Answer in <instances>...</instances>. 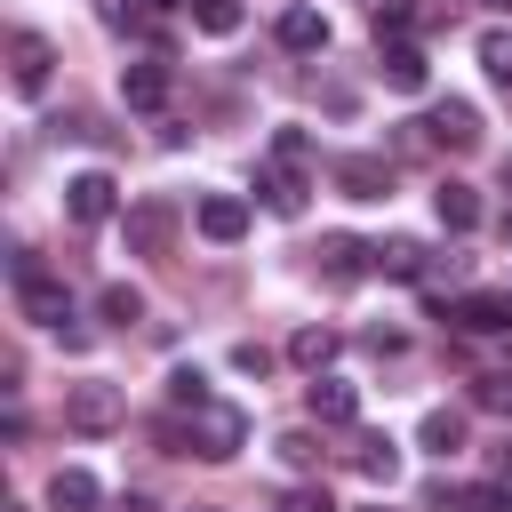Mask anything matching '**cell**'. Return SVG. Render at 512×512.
I'll use <instances>...</instances> for the list:
<instances>
[{
	"mask_svg": "<svg viewBox=\"0 0 512 512\" xmlns=\"http://www.w3.org/2000/svg\"><path fill=\"white\" fill-rule=\"evenodd\" d=\"M120 416H128V392H120V384H104V376L64 384V424H72V432L104 440V432H120Z\"/></svg>",
	"mask_w": 512,
	"mask_h": 512,
	"instance_id": "cell-1",
	"label": "cell"
},
{
	"mask_svg": "<svg viewBox=\"0 0 512 512\" xmlns=\"http://www.w3.org/2000/svg\"><path fill=\"white\" fill-rule=\"evenodd\" d=\"M184 440H192V456L224 464V456H240V440H248V416H240L232 400H200V408H192V424H184Z\"/></svg>",
	"mask_w": 512,
	"mask_h": 512,
	"instance_id": "cell-2",
	"label": "cell"
},
{
	"mask_svg": "<svg viewBox=\"0 0 512 512\" xmlns=\"http://www.w3.org/2000/svg\"><path fill=\"white\" fill-rule=\"evenodd\" d=\"M176 200H160V192H144L128 216H120V232H128V256H168V240H176Z\"/></svg>",
	"mask_w": 512,
	"mask_h": 512,
	"instance_id": "cell-3",
	"label": "cell"
},
{
	"mask_svg": "<svg viewBox=\"0 0 512 512\" xmlns=\"http://www.w3.org/2000/svg\"><path fill=\"white\" fill-rule=\"evenodd\" d=\"M408 128H416L408 144H448V152H472V144H480V112H472L464 96L432 104V112H424V120H408Z\"/></svg>",
	"mask_w": 512,
	"mask_h": 512,
	"instance_id": "cell-4",
	"label": "cell"
},
{
	"mask_svg": "<svg viewBox=\"0 0 512 512\" xmlns=\"http://www.w3.org/2000/svg\"><path fill=\"white\" fill-rule=\"evenodd\" d=\"M48 72H56L48 32H8V88H16V96H40V88H48Z\"/></svg>",
	"mask_w": 512,
	"mask_h": 512,
	"instance_id": "cell-5",
	"label": "cell"
},
{
	"mask_svg": "<svg viewBox=\"0 0 512 512\" xmlns=\"http://www.w3.org/2000/svg\"><path fill=\"white\" fill-rule=\"evenodd\" d=\"M64 216H72V224H112V216H120V184H112L104 168H80V176L64 184Z\"/></svg>",
	"mask_w": 512,
	"mask_h": 512,
	"instance_id": "cell-6",
	"label": "cell"
},
{
	"mask_svg": "<svg viewBox=\"0 0 512 512\" xmlns=\"http://www.w3.org/2000/svg\"><path fill=\"white\" fill-rule=\"evenodd\" d=\"M448 328H464V336H504V328H512V288H472V296H456V304H448Z\"/></svg>",
	"mask_w": 512,
	"mask_h": 512,
	"instance_id": "cell-7",
	"label": "cell"
},
{
	"mask_svg": "<svg viewBox=\"0 0 512 512\" xmlns=\"http://www.w3.org/2000/svg\"><path fill=\"white\" fill-rule=\"evenodd\" d=\"M192 224H200V240L232 248V240L248 232V200H240V192H200V200H192Z\"/></svg>",
	"mask_w": 512,
	"mask_h": 512,
	"instance_id": "cell-8",
	"label": "cell"
},
{
	"mask_svg": "<svg viewBox=\"0 0 512 512\" xmlns=\"http://www.w3.org/2000/svg\"><path fill=\"white\" fill-rule=\"evenodd\" d=\"M168 88H176L168 56H136V64L120 72V96H128V112H160V104H168Z\"/></svg>",
	"mask_w": 512,
	"mask_h": 512,
	"instance_id": "cell-9",
	"label": "cell"
},
{
	"mask_svg": "<svg viewBox=\"0 0 512 512\" xmlns=\"http://www.w3.org/2000/svg\"><path fill=\"white\" fill-rule=\"evenodd\" d=\"M328 176H336L344 200H384V192H392V160H376V152H344Z\"/></svg>",
	"mask_w": 512,
	"mask_h": 512,
	"instance_id": "cell-10",
	"label": "cell"
},
{
	"mask_svg": "<svg viewBox=\"0 0 512 512\" xmlns=\"http://www.w3.org/2000/svg\"><path fill=\"white\" fill-rule=\"evenodd\" d=\"M376 72H384V88H400V96H416V88L432 80V64H424L416 40H376Z\"/></svg>",
	"mask_w": 512,
	"mask_h": 512,
	"instance_id": "cell-11",
	"label": "cell"
},
{
	"mask_svg": "<svg viewBox=\"0 0 512 512\" xmlns=\"http://www.w3.org/2000/svg\"><path fill=\"white\" fill-rule=\"evenodd\" d=\"M368 272H376V248H360V240H344V232L320 240V280H328V288H352V280H368Z\"/></svg>",
	"mask_w": 512,
	"mask_h": 512,
	"instance_id": "cell-12",
	"label": "cell"
},
{
	"mask_svg": "<svg viewBox=\"0 0 512 512\" xmlns=\"http://www.w3.org/2000/svg\"><path fill=\"white\" fill-rule=\"evenodd\" d=\"M304 400H312V416H320V424H352V416H360V392H352L344 376H328V368L312 376V392H304Z\"/></svg>",
	"mask_w": 512,
	"mask_h": 512,
	"instance_id": "cell-13",
	"label": "cell"
},
{
	"mask_svg": "<svg viewBox=\"0 0 512 512\" xmlns=\"http://www.w3.org/2000/svg\"><path fill=\"white\" fill-rule=\"evenodd\" d=\"M352 472L376 480V488H392V480H400V448H392L384 432H360V440H352Z\"/></svg>",
	"mask_w": 512,
	"mask_h": 512,
	"instance_id": "cell-14",
	"label": "cell"
},
{
	"mask_svg": "<svg viewBox=\"0 0 512 512\" xmlns=\"http://www.w3.org/2000/svg\"><path fill=\"white\" fill-rule=\"evenodd\" d=\"M256 192H264V208H272V216H304V168H280V160H272Z\"/></svg>",
	"mask_w": 512,
	"mask_h": 512,
	"instance_id": "cell-15",
	"label": "cell"
},
{
	"mask_svg": "<svg viewBox=\"0 0 512 512\" xmlns=\"http://www.w3.org/2000/svg\"><path fill=\"white\" fill-rule=\"evenodd\" d=\"M424 264H432L424 240H376V272L384 280H424Z\"/></svg>",
	"mask_w": 512,
	"mask_h": 512,
	"instance_id": "cell-16",
	"label": "cell"
},
{
	"mask_svg": "<svg viewBox=\"0 0 512 512\" xmlns=\"http://www.w3.org/2000/svg\"><path fill=\"white\" fill-rule=\"evenodd\" d=\"M96 496H104V488H96V472H80V464H64V472L48 480V504H56V512H96Z\"/></svg>",
	"mask_w": 512,
	"mask_h": 512,
	"instance_id": "cell-17",
	"label": "cell"
},
{
	"mask_svg": "<svg viewBox=\"0 0 512 512\" xmlns=\"http://www.w3.org/2000/svg\"><path fill=\"white\" fill-rule=\"evenodd\" d=\"M280 48H296V56L328 48V16H320V8H288V16H280Z\"/></svg>",
	"mask_w": 512,
	"mask_h": 512,
	"instance_id": "cell-18",
	"label": "cell"
},
{
	"mask_svg": "<svg viewBox=\"0 0 512 512\" xmlns=\"http://www.w3.org/2000/svg\"><path fill=\"white\" fill-rule=\"evenodd\" d=\"M432 208H440V224H448V232H472V224H480V192H472V184H456V176L432 192Z\"/></svg>",
	"mask_w": 512,
	"mask_h": 512,
	"instance_id": "cell-19",
	"label": "cell"
},
{
	"mask_svg": "<svg viewBox=\"0 0 512 512\" xmlns=\"http://www.w3.org/2000/svg\"><path fill=\"white\" fill-rule=\"evenodd\" d=\"M336 352H344V336H336V328H296V336H288V360H296V368H312V376H320Z\"/></svg>",
	"mask_w": 512,
	"mask_h": 512,
	"instance_id": "cell-20",
	"label": "cell"
},
{
	"mask_svg": "<svg viewBox=\"0 0 512 512\" xmlns=\"http://www.w3.org/2000/svg\"><path fill=\"white\" fill-rule=\"evenodd\" d=\"M96 312H104L112 328H136V320H144V296H136L128 280H104V288H96Z\"/></svg>",
	"mask_w": 512,
	"mask_h": 512,
	"instance_id": "cell-21",
	"label": "cell"
},
{
	"mask_svg": "<svg viewBox=\"0 0 512 512\" xmlns=\"http://www.w3.org/2000/svg\"><path fill=\"white\" fill-rule=\"evenodd\" d=\"M432 456H448V448H464V408H432L424 416V432H416Z\"/></svg>",
	"mask_w": 512,
	"mask_h": 512,
	"instance_id": "cell-22",
	"label": "cell"
},
{
	"mask_svg": "<svg viewBox=\"0 0 512 512\" xmlns=\"http://www.w3.org/2000/svg\"><path fill=\"white\" fill-rule=\"evenodd\" d=\"M184 8H192V24H200V32H216V40H232V32H240V0H184Z\"/></svg>",
	"mask_w": 512,
	"mask_h": 512,
	"instance_id": "cell-23",
	"label": "cell"
},
{
	"mask_svg": "<svg viewBox=\"0 0 512 512\" xmlns=\"http://www.w3.org/2000/svg\"><path fill=\"white\" fill-rule=\"evenodd\" d=\"M480 64H488V72L512 88V32H480Z\"/></svg>",
	"mask_w": 512,
	"mask_h": 512,
	"instance_id": "cell-24",
	"label": "cell"
},
{
	"mask_svg": "<svg viewBox=\"0 0 512 512\" xmlns=\"http://www.w3.org/2000/svg\"><path fill=\"white\" fill-rule=\"evenodd\" d=\"M272 160H280V168H304V160H312V136H304V128H280V136H272Z\"/></svg>",
	"mask_w": 512,
	"mask_h": 512,
	"instance_id": "cell-25",
	"label": "cell"
},
{
	"mask_svg": "<svg viewBox=\"0 0 512 512\" xmlns=\"http://www.w3.org/2000/svg\"><path fill=\"white\" fill-rule=\"evenodd\" d=\"M168 400H176V408H200V400H208V376H200V368H176V376H168Z\"/></svg>",
	"mask_w": 512,
	"mask_h": 512,
	"instance_id": "cell-26",
	"label": "cell"
},
{
	"mask_svg": "<svg viewBox=\"0 0 512 512\" xmlns=\"http://www.w3.org/2000/svg\"><path fill=\"white\" fill-rule=\"evenodd\" d=\"M280 464H296V472L320 464V440H312V432H280Z\"/></svg>",
	"mask_w": 512,
	"mask_h": 512,
	"instance_id": "cell-27",
	"label": "cell"
},
{
	"mask_svg": "<svg viewBox=\"0 0 512 512\" xmlns=\"http://www.w3.org/2000/svg\"><path fill=\"white\" fill-rule=\"evenodd\" d=\"M472 408H512V376H472Z\"/></svg>",
	"mask_w": 512,
	"mask_h": 512,
	"instance_id": "cell-28",
	"label": "cell"
},
{
	"mask_svg": "<svg viewBox=\"0 0 512 512\" xmlns=\"http://www.w3.org/2000/svg\"><path fill=\"white\" fill-rule=\"evenodd\" d=\"M448 280H464V256H432L424 264V288H448Z\"/></svg>",
	"mask_w": 512,
	"mask_h": 512,
	"instance_id": "cell-29",
	"label": "cell"
},
{
	"mask_svg": "<svg viewBox=\"0 0 512 512\" xmlns=\"http://www.w3.org/2000/svg\"><path fill=\"white\" fill-rule=\"evenodd\" d=\"M280 512H336V496H328V488H296Z\"/></svg>",
	"mask_w": 512,
	"mask_h": 512,
	"instance_id": "cell-30",
	"label": "cell"
},
{
	"mask_svg": "<svg viewBox=\"0 0 512 512\" xmlns=\"http://www.w3.org/2000/svg\"><path fill=\"white\" fill-rule=\"evenodd\" d=\"M496 472H504V480H512V432H504V440H496Z\"/></svg>",
	"mask_w": 512,
	"mask_h": 512,
	"instance_id": "cell-31",
	"label": "cell"
},
{
	"mask_svg": "<svg viewBox=\"0 0 512 512\" xmlns=\"http://www.w3.org/2000/svg\"><path fill=\"white\" fill-rule=\"evenodd\" d=\"M496 232H504V240H512V208H504V224H496Z\"/></svg>",
	"mask_w": 512,
	"mask_h": 512,
	"instance_id": "cell-32",
	"label": "cell"
},
{
	"mask_svg": "<svg viewBox=\"0 0 512 512\" xmlns=\"http://www.w3.org/2000/svg\"><path fill=\"white\" fill-rule=\"evenodd\" d=\"M504 184H512V152H504Z\"/></svg>",
	"mask_w": 512,
	"mask_h": 512,
	"instance_id": "cell-33",
	"label": "cell"
},
{
	"mask_svg": "<svg viewBox=\"0 0 512 512\" xmlns=\"http://www.w3.org/2000/svg\"><path fill=\"white\" fill-rule=\"evenodd\" d=\"M488 8H504V16H512V0H488Z\"/></svg>",
	"mask_w": 512,
	"mask_h": 512,
	"instance_id": "cell-34",
	"label": "cell"
},
{
	"mask_svg": "<svg viewBox=\"0 0 512 512\" xmlns=\"http://www.w3.org/2000/svg\"><path fill=\"white\" fill-rule=\"evenodd\" d=\"M8 512H24V504H8Z\"/></svg>",
	"mask_w": 512,
	"mask_h": 512,
	"instance_id": "cell-35",
	"label": "cell"
}]
</instances>
